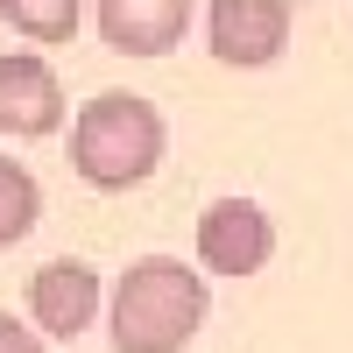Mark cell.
I'll use <instances>...</instances> for the list:
<instances>
[{
    "instance_id": "cell-9",
    "label": "cell",
    "mask_w": 353,
    "mask_h": 353,
    "mask_svg": "<svg viewBox=\"0 0 353 353\" xmlns=\"http://www.w3.org/2000/svg\"><path fill=\"white\" fill-rule=\"evenodd\" d=\"M36 219H43V184H36V170H21L14 156H0V248L28 241Z\"/></svg>"
},
{
    "instance_id": "cell-4",
    "label": "cell",
    "mask_w": 353,
    "mask_h": 353,
    "mask_svg": "<svg viewBox=\"0 0 353 353\" xmlns=\"http://www.w3.org/2000/svg\"><path fill=\"white\" fill-rule=\"evenodd\" d=\"M290 28H297L290 0H212L205 8V50L226 71H269L290 50Z\"/></svg>"
},
{
    "instance_id": "cell-7",
    "label": "cell",
    "mask_w": 353,
    "mask_h": 353,
    "mask_svg": "<svg viewBox=\"0 0 353 353\" xmlns=\"http://www.w3.org/2000/svg\"><path fill=\"white\" fill-rule=\"evenodd\" d=\"M64 128V85L36 50H8L0 57V134L14 141H43Z\"/></svg>"
},
{
    "instance_id": "cell-2",
    "label": "cell",
    "mask_w": 353,
    "mask_h": 353,
    "mask_svg": "<svg viewBox=\"0 0 353 353\" xmlns=\"http://www.w3.org/2000/svg\"><path fill=\"white\" fill-rule=\"evenodd\" d=\"M163 149H170V121L141 92H92L71 113V176L85 191L106 198L141 191L163 170Z\"/></svg>"
},
{
    "instance_id": "cell-1",
    "label": "cell",
    "mask_w": 353,
    "mask_h": 353,
    "mask_svg": "<svg viewBox=\"0 0 353 353\" xmlns=\"http://www.w3.org/2000/svg\"><path fill=\"white\" fill-rule=\"evenodd\" d=\"M212 311L205 269L176 254H141L121 269V283L106 290V332L113 353H184Z\"/></svg>"
},
{
    "instance_id": "cell-5",
    "label": "cell",
    "mask_w": 353,
    "mask_h": 353,
    "mask_svg": "<svg viewBox=\"0 0 353 353\" xmlns=\"http://www.w3.org/2000/svg\"><path fill=\"white\" fill-rule=\"evenodd\" d=\"M99 297H106V283H99L92 261L57 254V261H43V269L28 276V325L43 339H78L99 318Z\"/></svg>"
},
{
    "instance_id": "cell-8",
    "label": "cell",
    "mask_w": 353,
    "mask_h": 353,
    "mask_svg": "<svg viewBox=\"0 0 353 353\" xmlns=\"http://www.w3.org/2000/svg\"><path fill=\"white\" fill-rule=\"evenodd\" d=\"M0 21H8L21 43L57 50V43H71L85 28V0H0Z\"/></svg>"
},
{
    "instance_id": "cell-6",
    "label": "cell",
    "mask_w": 353,
    "mask_h": 353,
    "mask_svg": "<svg viewBox=\"0 0 353 353\" xmlns=\"http://www.w3.org/2000/svg\"><path fill=\"white\" fill-rule=\"evenodd\" d=\"M198 14V0H92V21H99V43L113 57H170L184 43V28Z\"/></svg>"
},
{
    "instance_id": "cell-3",
    "label": "cell",
    "mask_w": 353,
    "mask_h": 353,
    "mask_svg": "<svg viewBox=\"0 0 353 353\" xmlns=\"http://www.w3.org/2000/svg\"><path fill=\"white\" fill-rule=\"evenodd\" d=\"M198 269L219 276V283H241V276H261L276 261V219L261 212L254 198H212L198 212Z\"/></svg>"
},
{
    "instance_id": "cell-10",
    "label": "cell",
    "mask_w": 353,
    "mask_h": 353,
    "mask_svg": "<svg viewBox=\"0 0 353 353\" xmlns=\"http://www.w3.org/2000/svg\"><path fill=\"white\" fill-rule=\"evenodd\" d=\"M0 353H50V339L36 325H21L14 311H0Z\"/></svg>"
}]
</instances>
